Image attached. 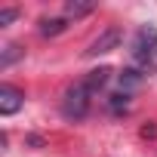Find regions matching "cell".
Masks as SVG:
<instances>
[{
  "label": "cell",
  "instance_id": "cell-1",
  "mask_svg": "<svg viewBox=\"0 0 157 157\" xmlns=\"http://www.w3.org/2000/svg\"><path fill=\"white\" fill-rule=\"evenodd\" d=\"M90 99H93V93L86 90L83 80L71 83V86L65 90V96H62V114H65L68 120H83V117L90 114Z\"/></svg>",
  "mask_w": 157,
  "mask_h": 157
},
{
  "label": "cell",
  "instance_id": "cell-2",
  "mask_svg": "<svg viewBox=\"0 0 157 157\" xmlns=\"http://www.w3.org/2000/svg\"><path fill=\"white\" fill-rule=\"evenodd\" d=\"M132 59L139 62V65H148V62H154L157 59V28L154 25H142L139 31H136V40H132Z\"/></svg>",
  "mask_w": 157,
  "mask_h": 157
},
{
  "label": "cell",
  "instance_id": "cell-3",
  "mask_svg": "<svg viewBox=\"0 0 157 157\" xmlns=\"http://www.w3.org/2000/svg\"><path fill=\"white\" fill-rule=\"evenodd\" d=\"M120 40H123V31H120V28H105V31H102V34L90 43V49H83V56H86V59L105 56V52L117 49V46H120Z\"/></svg>",
  "mask_w": 157,
  "mask_h": 157
},
{
  "label": "cell",
  "instance_id": "cell-4",
  "mask_svg": "<svg viewBox=\"0 0 157 157\" xmlns=\"http://www.w3.org/2000/svg\"><path fill=\"white\" fill-rule=\"evenodd\" d=\"M22 105H25V93H22V90H16V86H10V83L0 86V114H3V117L16 114Z\"/></svg>",
  "mask_w": 157,
  "mask_h": 157
},
{
  "label": "cell",
  "instance_id": "cell-5",
  "mask_svg": "<svg viewBox=\"0 0 157 157\" xmlns=\"http://www.w3.org/2000/svg\"><path fill=\"white\" fill-rule=\"evenodd\" d=\"M108 77H111V68H93V71L83 77V83H86V90L96 96V93H99V90L108 83Z\"/></svg>",
  "mask_w": 157,
  "mask_h": 157
},
{
  "label": "cell",
  "instance_id": "cell-6",
  "mask_svg": "<svg viewBox=\"0 0 157 157\" xmlns=\"http://www.w3.org/2000/svg\"><path fill=\"white\" fill-rule=\"evenodd\" d=\"M93 10H96L93 0H68V3H65V19H83Z\"/></svg>",
  "mask_w": 157,
  "mask_h": 157
},
{
  "label": "cell",
  "instance_id": "cell-7",
  "mask_svg": "<svg viewBox=\"0 0 157 157\" xmlns=\"http://www.w3.org/2000/svg\"><path fill=\"white\" fill-rule=\"evenodd\" d=\"M68 28V19H40V34L43 37H56Z\"/></svg>",
  "mask_w": 157,
  "mask_h": 157
},
{
  "label": "cell",
  "instance_id": "cell-8",
  "mask_svg": "<svg viewBox=\"0 0 157 157\" xmlns=\"http://www.w3.org/2000/svg\"><path fill=\"white\" fill-rule=\"evenodd\" d=\"M25 56V49L19 46V43H10V46H3V52H0V68H10L13 62H19Z\"/></svg>",
  "mask_w": 157,
  "mask_h": 157
},
{
  "label": "cell",
  "instance_id": "cell-9",
  "mask_svg": "<svg viewBox=\"0 0 157 157\" xmlns=\"http://www.w3.org/2000/svg\"><path fill=\"white\" fill-rule=\"evenodd\" d=\"M108 108H111L114 114L126 111V108H129V93H126V90H123V93H114V96L108 99Z\"/></svg>",
  "mask_w": 157,
  "mask_h": 157
},
{
  "label": "cell",
  "instance_id": "cell-10",
  "mask_svg": "<svg viewBox=\"0 0 157 157\" xmlns=\"http://www.w3.org/2000/svg\"><path fill=\"white\" fill-rule=\"evenodd\" d=\"M120 83H123V86H139V83H142V74H139L136 68H126V71L120 74Z\"/></svg>",
  "mask_w": 157,
  "mask_h": 157
},
{
  "label": "cell",
  "instance_id": "cell-11",
  "mask_svg": "<svg viewBox=\"0 0 157 157\" xmlns=\"http://www.w3.org/2000/svg\"><path fill=\"white\" fill-rule=\"evenodd\" d=\"M19 19V10H0V28H6Z\"/></svg>",
  "mask_w": 157,
  "mask_h": 157
},
{
  "label": "cell",
  "instance_id": "cell-12",
  "mask_svg": "<svg viewBox=\"0 0 157 157\" xmlns=\"http://www.w3.org/2000/svg\"><path fill=\"white\" fill-rule=\"evenodd\" d=\"M142 136L145 139H157V126H142Z\"/></svg>",
  "mask_w": 157,
  "mask_h": 157
}]
</instances>
